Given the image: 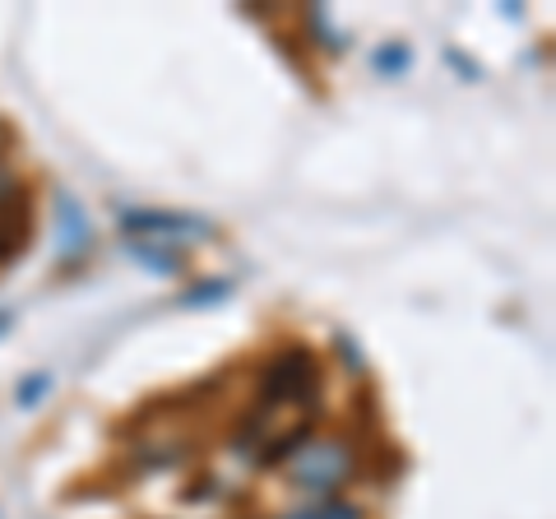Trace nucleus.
I'll return each mask as SVG.
<instances>
[{"label":"nucleus","mask_w":556,"mask_h":519,"mask_svg":"<svg viewBox=\"0 0 556 519\" xmlns=\"http://www.w3.org/2000/svg\"><path fill=\"white\" fill-rule=\"evenodd\" d=\"M283 519H367V515H362L357 506H348V501H311V506L292 510Z\"/></svg>","instance_id":"nucleus-5"},{"label":"nucleus","mask_w":556,"mask_h":519,"mask_svg":"<svg viewBox=\"0 0 556 519\" xmlns=\"http://www.w3.org/2000/svg\"><path fill=\"white\" fill-rule=\"evenodd\" d=\"M316 390H320V362H316V353L302 349V343H288V349H278L269 357V367L260 371L255 404L298 413V408H311Z\"/></svg>","instance_id":"nucleus-2"},{"label":"nucleus","mask_w":556,"mask_h":519,"mask_svg":"<svg viewBox=\"0 0 556 519\" xmlns=\"http://www.w3.org/2000/svg\"><path fill=\"white\" fill-rule=\"evenodd\" d=\"M283 473L298 492L334 501V492L357 473V445L343 436H316V431H311V436H302L283 455Z\"/></svg>","instance_id":"nucleus-1"},{"label":"nucleus","mask_w":556,"mask_h":519,"mask_svg":"<svg viewBox=\"0 0 556 519\" xmlns=\"http://www.w3.org/2000/svg\"><path fill=\"white\" fill-rule=\"evenodd\" d=\"M126 232L135 241H159V246H172V241H195L204 232L200 218H181V214H126Z\"/></svg>","instance_id":"nucleus-4"},{"label":"nucleus","mask_w":556,"mask_h":519,"mask_svg":"<svg viewBox=\"0 0 556 519\" xmlns=\"http://www.w3.org/2000/svg\"><path fill=\"white\" fill-rule=\"evenodd\" d=\"M28 241V204L24 186L0 172V260H10L14 251H24Z\"/></svg>","instance_id":"nucleus-3"}]
</instances>
